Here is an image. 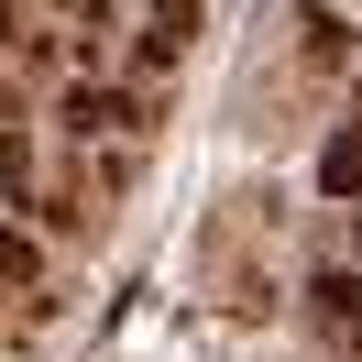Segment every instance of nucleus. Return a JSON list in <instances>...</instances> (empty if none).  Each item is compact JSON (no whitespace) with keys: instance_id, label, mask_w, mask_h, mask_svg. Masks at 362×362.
<instances>
[{"instance_id":"1","label":"nucleus","mask_w":362,"mask_h":362,"mask_svg":"<svg viewBox=\"0 0 362 362\" xmlns=\"http://www.w3.org/2000/svg\"><path fill=\"white\" fill-rule=\"evenodd\" d=\"M55 121H66L77 143H99V132H132V88H110V77H77V88L55 99Z\"/></svg>"},{"instance_id":"2","label":"nucleus","mask_w":362,"mask_h":362,"mask_svg":"<svg viewBox=\"0 0 362 362\" xmlns=\"http://www.w3.org/2000/svg\"><path fill=\"white\" fill-rule=\"evenodd\" d=\"M0 286H45V242L0 220Z\"/></svg>"},{"instance_id":"3","label":"nucleus","mask_w":362,"mask_h":362,"mask_svg":"<svg viewBox=\"0 0 362 362\" xmlns=\"http://www.w3.org/2000/svg\"><path fill=\"white\" fill-rule=\"evenodd\" d=\"M318 176H329V198H362V132H340L329 154H318Z\"/></svg>"},{"instance_id":"4","label":"nucleus","mask_w":362,"mask_h":362,"mask_svg":"<svg viewBox=\"0 0 362 362\" xmlns=\"http://www.w3.org/2000/svg\"><path fill=\"white\" fill-rule=\"evenodd\" d=\"M308 55L318 66H351V23H340V11H308Z\"/></svg>"},{"instance_id":"5","label":"nucleus","mask_w":362,"mask_h":362,"mask_svg":"<svg viewBox=\"0 0 362 362\" xmlns=\"http://www.w3.org/2000/svg\"><path fill=\"white\" fill-rule=\"evenodd\" d=\"M23 176H33V143H23V132H0V187H23Z\"/></svg>"},{"instance_id":"6","label":"nucleus","mask_w":362,"mask_h":362,"mask_svg":"<svg viewBox=\"0 0 362 362\" xmlns=\"http://www.w3.org/2000/svg\"><path fill=\"white\" fill-rule=\"evenodd\" d=\"M165 23H198V0H165Z\"/></svg>"},{"instance_id":"7","label":"nucleus","mask_w":362,"mask_h":362,"mask_svg":"<svg viewBox=\"0 0 362 362\" xmlns=\"http://www.w3.org/2000/svg\"><path fill=\"white\" fill-rule=\"evenodd\" d=\"M11 33H23V23H11V0H0V45H11Z\"/></svg>"}]
</instances>
